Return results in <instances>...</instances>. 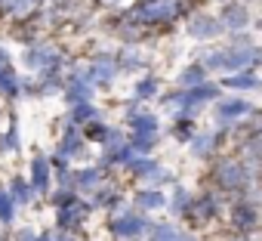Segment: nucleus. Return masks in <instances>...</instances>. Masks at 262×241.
I'll use <instances>...</instances> for the list:
<instances>
[{
  "label": "nucleus",
  "instance_id": "42",
  "mask_svg": "<svg viewBox=\"0 0 262 241\" xmlns=\"http://www.w3.org/2000/svg\"><path fill=\"white\" fill-rule=\"evenodd\" d=\"M0 65H13V56L7 53V47H0Z\"/></svg>",
  "mask_w": 262,
  "mask_h": 241
},
{
  "label": "nucleus",
  "instance_id": "43",
  "mask_svg": "<svg viewBox=\"0 0 262 241\" xmlns=\"http://www.w3.org/2000/svg\"><path fill=\"white\" fill-rule=\"evenodd\" d=\"M228 241H250V238H247V232H237V235H231Z\"/></svg>",
  "mask_w": 262,
  "mask_h": 241
},
{
  "label": "nucleus",
  "instance_id": "40",
  "mask_svg": "<svg viewBox=\"0 0 262 241\" xmlns=\"http://www.w3.org/2000/svg\"><path fill=\"white\" fill-rule=\"evenodd\" d=\"M99 4L108 10H120V7H126V0H99Z\"/></svg>",
  "mask_w": 262,
  "mask_h": 241
},
{
  "label": "nucleus",
  "instance_id": "39",
  "mask_svg": "<svg viewBox=\"0 0 262 241\" xmlns=\"http://www.w3.org/2000/svg\"><path fill=\"white\" fill-rule=\"evenodd\" d=\"M16 241H37V232H34L31 226H25V229L16 232Z\"/></svg>",
  "mask_w": 262,
  "mask_h": 241
},
{
  "label": "nucleus",
  "instance_id": "21",
  "mask_svg": "<svg viewBox=\"0 0 262 241\" xmlns=\"http://www.w3.org/2000/svg\"><path fill=\"white\" fill-rule=\"evenodd\" d=\"M219 93H222V87H219V84H210V81H201V84H194V87H188V90H185V96H188V105H191V108H201L204 102H216V99H219Z\"/></svg>",
  "mask_w": 262,
  "mask_h": 241
},
{
  "label": "nucleus",
  "instance_id": "25",
  "mask_svg": "<svg viewBox=\"0 0 262 241\" xmlns=\"http://www.w3.org/2000/svg\"><path fill=\"white\" fill-rule=\"evenodd\" d=\"M151 241H198V238H194L191 232L173 226V223H155V229H151Z\"/></svg>",
  "mask_w": 262,
  "mask_h": 241
},
{
  "label": "nucleus",
  "instance_id": "18",
  "mask_svg": "<svg viewBox=\"0 0 262 241\" xmlns=\"http://www.w3.org/2000/svg\"><path fill=\"white\" fill-rule=\"evenodd\" d=\"M219 139H225V130H222V127H219L216 133H194V136L188 139V152H191L194 158H210V155L216 152Z\"/></svg>",
  "mask_w": 262,
  "mask_h": 241
},
{
  "label": "nucleus",
  "instance_id": "46",
  "mask_svg": "<svg viewBox=\"0 0 262 241\" xmlns=\"http://www.w3.org/2000/svg\"><path fill=\"white\" fill-rule=\"evenodd\" d=\"M219 4H228V0H219Z\"/></svg>",
  "mask_w": 262,
  "mask_h": 241
},
{
  "label": "nucleus",
  "instance_id": "37",
  "mask_svg": "<svg viewBox=\"0 0 262 241\" xmlns=\"http://www.w3.org/2000/svg\"><path fill=\"white\" fill-rule=\"evenodd\" d=\"M80 195H77V189L74 186H56L53 192H50V204L53 207H65V204H71V201H77Z\"/></svg>",
  "mask_w": 262,
  "mask_h": 241
},
{
  "label": "nucleus",
  "instance_id": "20",
  "mask_svg": "<svg viewBox=\"0 0 262 241\" xmlns=\"http://www.w3.org/2000/svg\"><path fill=\"white\" fill-rule=\"evenodd\" d=\"M133 204H136V210H142V213H151V210H161V207H167V195H164L158 186H148V189H139V192L133 195Z\"/></svg>",
  "mask_w": 262,
  "mask_h": 241
},
{
  "label": "nucleus",
  "instance_id": "36",
  "mask_svg": "<svg viewBox=\"0 0 262 241\" xmlns=\"http://www.w3.org/2000/svg\"><path fill=\"white\" fill-rule=\"evenodd\" d=\"M194 133H198L194 117H176V120H173V136H176L179 143H188Z\"/></svg>",
  "mask_w": 262,
  "mask_h": 241
},
{
  "label": "nucleus",
  "instance_id": "47",
  "mask_svg": "<svg viewBox=\"0 0 262 241\" xmlns=\"http://www.w3.org/2000/svg\"><path fill=\"white\" fill-rule=\"evenodd\" d=\"M136 241H145V238H136Z\"/></svg>",
  "mask_w": 262,
  "mask_h": 241
},
{
  "label": "nucleus",
  "instance_id": "30",
  "mask_svg": "<svg viewBox=\"0 0 262 241\" xmlns=\"http://www.w3.org/2000/svg\"><path fill=\"white\" fill-rule=\"evenodd\" d=\"M16 201H13V195H10V189H4L0 186V226H13L16 223Z\"/></svg>",
  "mask_w": 262,
  "mask_h": 241
},
{
  "label": "nucleus",
  "instance_id": "4",
  "mask_svg": "<svg viewBox=\"0 0 262 241\" xmlns=\"http://www.w3.org/2000/svg\"><path fill=\"white\" fill-rule=\"evenodd\" d=\"M155 223L142 213V210H126V207H114V213L108 216V232L120 241H136L151 235Z\"/></svg>",
  "mask_w": 262,
  "mask_h": 241
},
{
  "label": "nucleus",
  "instance_id": "12",
  "mask_svg": "<svg viewBox=\"0 0 262 241\" xmlns=\"http://www.w3.org/2000/svg\"><path fill=\"white\" fill-rule=\"evenodd\" d=\"M219 22L225 31H244L253 19H250V10L247 4H237V0H228V4H222V13H219Z\"/></svg>",
  "mask_w": 262,
  "mask_h": 241
},
{
  "label": "nucleus",
  "instance_id": "33",
  "mask_svg": "<svg viewBox=\"0 0 262 241\" xmlns=\"http://www.w3.org/2000/svg\"><path fill=\"white\" fill-rule=\"evenodd\" d=\"M129 146L136 155H151L158 146V133H129Z\"/></svg>",
  "mask_w": 262,
  "mask_h": 241
},
{
  "label": "nucleus",
  "instance_id": "5",
  "mask_svg": "<svg viewBox=\"0 0 262 241\" xmlns=\"http://www.w3.org/2000/svg\"><path fill=\"white\" fill-rule=\"evenodd\" d=\"M250 179H253V167H247L244 161L219 158V161L213 164V183H216V189H222V192H244Z\"/></svg>",
  "mask_w": 262,
  "mask_h": 241
},
{
  "label": "nucleus",
  "instance_id": "24",
  "mask_svg": "<svg viewBox=\"0 0 262 241\" xmlns=\"http://www.w3.org/2000/svg\"><path fill=\"white\" fill-rule=\"evenodd\" d=\"M0 96H7V99L22 96V77L16 74L13 65H0Z\"/></svg>",
  "mask_w": 262,
  "mask_h": 241
},
{
  "label": "nucleus",
  "instance_id": "2",
  "mask_svg": "<svg viewBox=\"0 0 262 241\" xmlns=\"http://www.w3.org/2000/svg\"><path fill=\"white\" fill-rule=\"evenodd\" d=\"M188 4L185 0H139L136 7H129L123 16H129L142 28H155V25H173L176 19L188 16Z\"/></svg>",
  "mask_w": 262,
  "mask_h": 241
},
{
  "label": "nucleus",
  "instance_id": "44",
  "mask_svg": "<svg viewBox=\"0 0 262 241\" xmlns=\"http://www.w3.org/2000/svg\"><path fill=\"white\" fill-rule=\"evenodd\" d=\"M256 28H259V31H262V19H256Z\"/></svg>",
  "mask_w": 262,
  "mask_h": 241
},
{
  "label": "nucleus",
  "instance_id": "48",
  "mask_svg": "<svg viewBox=\"0 0 262 241\" xmlns=\"http://www.w3.org/2000/svg\"><path fill=\"white\" fill-rule=\"evenodd\" d=\"M0 241H4V238H0Z\"/></svg>",
  "mask_w": 262,
  "mask_h": 241
},
{
  "label": "nucleus",
  "instance_id": "6",
  "mask_svg": "<svg viewBox=\"0 0 262 241\" xmlns=\"http://www.w3.org/2000/svg\"><path fill=\"white\" fill-rule=\"evenodd\" d=\"M219 213H222V189L194 195V201H191V210L185 213V219H188L191 226H201V223H210V219H216Z\"/></svg>",
  "mask_w": 262,
  "mask_h": 241
},
{
  "label": "nucleus",
  "instance_id": "16",
  "mask_svg": "<svg viewBox=\"0 0 262 241\" xmlns=\"http://www.w3.org/2000/svg\"><path fill=\"white\" fill-rule=\"evenodd\" d=\"M31 186H34L37 195L53 192V164H50V158L34 155V161H31Z\"/></svg>",
  "mask_w": 262,
  "mask_h": 241
},
{
  "label": "nucleus",
  "instance_id": "29",
  "mask_svg": "<svg viewBox=\"0 0 262 241\" xmlns=\"http://www.w3.org/2000/svg\"><path fill=\"white\" fill-rule=\"evenodd\" d=\"M158 90H161V81H158L155 74H148V77H142V81L133 87V102H148V99L158 96Z\"/></svg>",
  "mask_w": 262,
  "mask_h": 241
},
{
  "label": "nucleus",
  "instance_id": "15",
  "mask_svg": "<svg viewBox=\"0 0 262 241\" xmlns=\"http://www.w3.org/2000/svg\"><path fill=\"white\" fill-rule=\"evenodd\" d=\"M231 226H234V232H250V229H256V226H259V207H256L253 201H247V198L234 201V207H231Z\"/></svg>",
  "mask_w": 262,
  "mask_h": 241
},
{
  "label": "nucleus",
  "instance_id": "27",
  "mask_svg": "<svg viewBox=\"0 0 262 241\" xmlns=\"http://www.w3.org/2000/svg\"><path fill=\"white\" fill-rule=\"evenodd\" d=\"M93 117H99V108H96L93 102H74L71 111H68V124L83 127V124H90Z\"/></svg>",
  "mask_w": 262,
  "mask_h": 241
},
{
  "label": "nucleus",
  "instance_id": "3",
  "mask_svg": "<svg viewBox=\"0 0 262 241\" xmlns=\"http://www.w3.org/2000/svg\"><path fill=\"white\" fill-rule=\"evenodd\" d=\"M22 65H25L28 71H34L37 81H47V77H56V74L62 71L65 56H62V50L53 47V44H34V41H31L28 50L22 53Z\"/></svg>",
  "mask_w": 262,
  "mask_h": 241
},
{
  "label": "nucleus",
  "instance_id": "22",
  "mask_svg": "<svg viewBox=\"0 0 262 241\" xmlns=\"http://www.w3.org/2000/svg\"><path fill=\"white\" fill-rule=\"evenodd\" d=\"M93 84L90 81H80V77H68V84L62 87V96L74 105V102H93Z\"/></svg>",
  "mask_w": 262,
  "mask_h": 241
},
{
  "label": "nucleus",
  "instance_id": "11",
  "mask_svg": "<svg viewBox=\"0 0 262 241\" xmlns=\"http://www.w3.org/2000/svg\"><path fill=\"white\" fill-rule=\"evenodd\" d=\"M90 207H93V204H83L80 198H77V201H71V204H65V207H56V226H59V229H65V232L80 229V223L90 216Z\"/></svg>",
  "mask_w": 262,
  "mask_h": 241
},
{
  "label": "nucleus",
  "instance_id": "35",
  "mask_svg": "<svg viewBox=\"0 0 262 241\" xmlns=\"http://www.w3.org/2000/svg\"><path fill=\"white\" fill-rule=\"evenodd\" d=\"M80 130H83V136H86V143H99V146H102L111 127H108V124H102V120H99V117H93V120H90V124H83Z\"/></svg>",
  "mask_w": 262,
  "mask_h": 241
},
{
  "label": "nucleus",
  "instance_id": "19",
  "mask_svg": "<svg viewBox=\"0 0 262 241\" xmlns=\"http://www.w3.org/2000/svg\"><path fill=\"white\" fill-rule=\"evenodd\" d=\"M117 62H120V71H139V68H148V53L139 44H126L117 53Z\"/></svg>",
  "mask_w": 262,
  "mask_h": 241
},
{
  "label": "nucleus",
  "instance_id": "1",
  "mask_svg": "<svg viewBox=\"0 0 262 241\" xmlns=\"http://www.w3.org/2000/svg\"><path fill=\"white\" fill-rule=\"evenodd\" d=\"M198 62L207 71H253L256 62H262V50L256 44L250 47H237V44H225V47H213V50H201Z\"/></svg>",
  "mask_w": 262,
  "mask_h": 241
},
{
  "label": "nucleus",
  "instance_id": "34",
  "mask_svg": "<svg viewBox=\"0 0 262 241\" xmlns=\"http://www.w3.org/2000/svg\"><path fill=\"white\" fill-rule=\"evenodd\" d=\"M19 124H16V117H10V127L7 133H0V155H7V152H19Z\"/></svg>",
  "mask_w": 262,
  "mask_h": 241
},
{
  "label": "nucleus",
  "instance_id": "9",
  "mask_svg": "<svg viewBox=\"0 0 262 241\" xmlns=\"http://www.w3.org/2000/svg\"><path fill=\"white\" fill-rule=\"evenodd\" d=\"M222 22L219 16H210V13H188V34L194 41H216L222 34Z\"/></svg>",
  "mask_w": 262,
  "mask_h": 241
},
{
  "label": "nucleus",
  "instance_id": "7",
  "mask_svg": "<svg viewBox=\"0 0 262 241\" xmlns=\"http://www.w3.org/2000/svg\"><path fill=\"white\" fill-rule=\"evenodd\" d=\"M250 114H256V108L247 99H216V127H222V130L241 124Z\"/></svg>",
  "mask_w": 262,
  "mask_h": 241
},
{
  "label": "nucleus",
  "instance_id": "23",
  "mask_svg": "<svg viewBox=\"0 0 262 241\" xmlns=\"http://www.w3.org/2000/svg\"><path fill=\"white\" fill-rule=\"evenodd\" d=\"M219 87L222 90H262V81L253 71H234V74H225Z\"/></svg>",
  "mask_w": 262,
  "mask_h": 241
},
{
  "label": "nucleus",
  "instance_id": "32",
  "mask_svg": "<svg viewBox=\"0 0 262 241\" xmlns=\"http://www.w3.org/2000/svg\"><path fill=\"white\" fill-rule=\"evenodd\" d=\"M93 204H96V207H111V210H114V207L120 204V192H117L114 186H105V183H102V186L93 192Z\"/></svg>",
  "mask_w": 262,
  "mask_h": 241
},
{
  "label": "nucleus",
  "instance_id": "26",
  "mask_svg": "<svg viewBox=\"0 0 262 241\" xmlns=\"http://www.w3.org/2000/svg\"><path fill=\"white\" fill-rule=\"evenodd\" d=\"M7 189H10V195H13V201H16L19 207H22V204H31L34 195H37L34 186H31V179H25V176H13Z\"/></svg>",
  "mask_w": 262,
  "mask_h": 241
},
{
  "label": "nucleus",
  "instance_id": "31",
  "mask_svg": "<svg viewBox=\"0 0 262 241\" xmlns=\"http://www.w3.org/2000/svg\"><path fill=\"white\" fill-rule=\"evenodd\" d=\"M201 81H207V68H204L201 62H194V65H188V68L176 77V87L188 90V87H194V84H201Z\"/></svg>",
  "mask_w": 262,
  "mask_h": 241
},
{
  "label": "nucleus",
  "instance_id": "38",
  "mask_svg": "<svg viewBox=\"0 0 262 241\" xmlns=\"http://www.w3.org/2000/svg\"><path fill=\"white\" fill-rule=\"evenodd\" d=\"M37 241H77L74 238V232H65V229H53V232H43V235H37Z\"/></svg>",
  "mask_w": 262,
  "mask_h": 241
},
{
  "label": "nucleus",
  "instance_id": "14",
  "mask_svg": "<svg viewBox=\"0 0 262 241\" xmlns=\"http://www.w3.org/2000/svg\"><path fill=\"white\" fill-rule=\"evenodd\" d=\"M56 152H59V155H65L68 161L80 158V155L86 152V136H83V130H80V127H74V124H68V127H65V133H62V139H59V146H56Z\"/></svg>",
  "mask_w": 262,
  "mask_h": 241
},
{
  "label": "nucleus",
  "instance_id": "13",
  "mask_svg": "<svg viewBox=\"0 0 262 241\" xmlns=\"http://www.w3.org/2000/svg\"><path fill=\"white\" fill-rule=\"evenodd\" d=\"M126 127H129V133H158L161 117L151 108H129L126 111Z\"/></svg>",
  "mask_w": 262,
  "mask_h": 241
},
{
  "label": "nucleus",
  "instance_id": "8",
  "mask_svg": "<svg viewBox=\"0 0 262 241\" xmlns=\"http://www.w3.org/2000/svg\"><path fill=\"white\" fill-rule=\"evenodd\" d=\"M133 176H139V179H145L148 186H164V183H173V173L170 170H164L161 167V161H155L151 155H136L133 158V164L126 167Z\"/></svg>",
  "mask_w": 262,
  "mask_h": 241
},
{
  "label": "nucleus",
  "instance_id": "17",
  "mask_svg": "<svg viewBox=\"0 0 262 241\" xmlns=\"http://www.w3.org/2000/svg\"><path fill=\"white\" fill-rule=\"evenodd\" d=\"M102 183H105V167H99V164L74 170V189H77V195H93Z\"/></svg>",
  "mask_w": 262,
  "mask_h": 241
},
{
  "label": "nucleus",
  "instance_id": "41",
  "mask_svg": "<svg viewBox=\"0 0 262 241\" xmlns=\"http://www.w3.org/2000/svg\"><path fill=\"white\" fill-rule=\"evenodd\" d=\"M43 4H50V7H56V10H65V7L74 4V0H43Z\"/></svg>",
  "mask_w": 262,
  "mask_h": 241
},
{
  "label": "nucleus",
  "instance_id": "45",
  "mask_svg": "<svg viewBox=\"0 0 262 241\" xmlns=\"http://www.w3.org/2000/svg\"><path fill=\"white\" fill-rule=\"evenodd\" d=\"M259 179H262V167H259Z\"/></svg>",
  "mask_w": 262,
  "mask_h": 241
},
{
  "label": "nucleus",
  "instance_id": "28",
  "mask_svg": "<svg viewBox=\"0 0 262 241\" xmlns=\"http://www.w3.org/2000/svg\"><path fill=\"white\" fill-rule=\"evenodd\" d=\"M191 201H194V195H191L185 186H176V189H173V198L167 201V207H170L173 216H185V213L191 210Z\"/></svg>",
  "mask_w": 262,
  "mask_h": 241
},
{
  "label": "nucleus",
  "instance_id": "10",
  "mask_svg": "<svg viewBox=\"0 0 262 241\" xmlns=\"http://www.w3.org/2000/svg\"><path fill=\"white\" fill-rule=\"evenodd\" d=\"M90 65H93V84H96V87H111L114 77L120 74L117 53H99Z\"/></svg>",
  "mask_w": 262,
  "mask_h": 241
}]
</instances>
